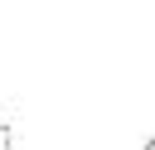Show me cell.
I'll return each mask as SVG.
<instances>
[{"label":"cell","instance_id":"obj_1","mask_svg":"<svg viewBox=\"0 0 155 150\" xmlns=\"http://www.w3.org/2000/svg\"><path fill=\"white\" fill-rule=\"evenodd\" d=\"M0 150H15V135H10V126L0 121Z\"/></svg>","mask_w":155,"mask_h":150},{"label":"cell","instance_id":"obj_2","mask_svg":"<svg viewBox=\"0 0 155 150\" xmlns=\"http://www.w3.org/2000/svg\"><path fill=\"white\" fill-rule=\"evenodd\" d=\"M140 150H155V140H145V145H140Z\"/></svg>","mask_w":155,"mask_h":150}]
</instances>
